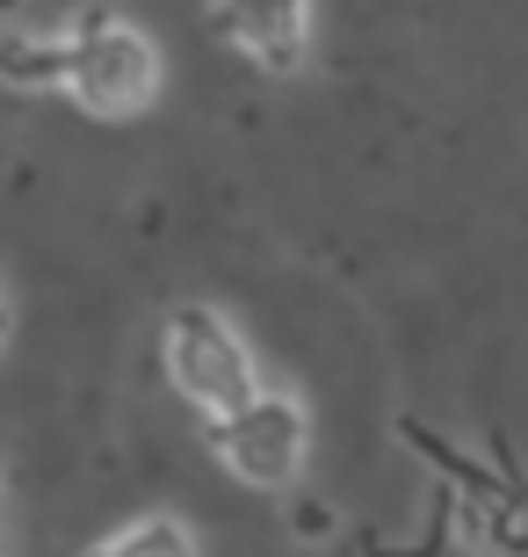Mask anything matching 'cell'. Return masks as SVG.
Wrapping results in <instances>:
<instances>
[{"label": "cell", "mask_w": 528, "mask_h": 557, "mask_svg": "<svg viewBox=\"0 0 528 557\" xmlns=\"http://www.w3.org/2000/svg\"><path fill=\"white\" fill-rule=\"evenodd\" d=\"M218 29L268 73H297L311 37V0H218Z\"/></svg>", "instance_id": "obj_4"}, {"label": "cell", "mask_w": 528, "mask_h": 557, "mask_svg": "<svg viewBox=\"0 0 528 557\" xmlns=\"http://www.w3.org/2000/svg\"><path fill=\"white\" fill-rule=\"evenodd\" d=\"M87 557H204V550H196V536L174 515H145L131 529H116V536H102Z\"/></svg>", "instance_id": "obj_5"}, {"label": "cell", "mask_w": 528, "mask_h": 557, "mask_svg": "<svg viewBox=\"0 0 528 557\" xmlns=\"http://www.w3.org/2000/svg\"><path fill=\"white\" fill-rule=\"evenodd\" d=\"M8 81L15 87H65V29L59 37H15L8 44Z\"/></svg>", "instance_id": "obj_6"}, {"label": "cell", "mask_w": 528, "mask_h": 557, "mask_svg": "<svg viewBox=\"0 0 528 557\" xmlns=\"http://www.w3.org/2000/svg\"><path fill=\"white\" fill-rule=\"evenodd\" d=\"M210 442H218V463L232 478L261 485V493H283L290 478L305 471V456H311V420H305L297 398L261 392L246 413L210 420Z\"/></svg>", "instance_id": "obj_3"}, {"label": "cell", "mask_w": 528, "mask_h": 557, "mask_svg": "<svg viewBox=\"0 0 528 557\" xmlns=\"http://www.w3.org/2000/svg\"><path fill=\"white\" fill-rule=\"evenodd\" d=\"M167 376H174V392L210 420H232L261 398L254 348H246L240 326H224L210 305H174L167 311Z\"/></svg>", "instance_id": "obj_2"}, {"label": "cell", "mask_w": 528, "mask_h": 557, "mask_svg": "<svg viewBox=\"0 0 528 557\" xmlns=\"http://www.w3.org/2000/svg\"><path fill=\"white\" fill-rule=\"evenodd\" d=\"M65 95L102 116V124H123V116H145L152 95H160V51L138 22L116 15H81L65 29Z\"/></svg>", "instance_id": "obj_1"}]
</instances>
